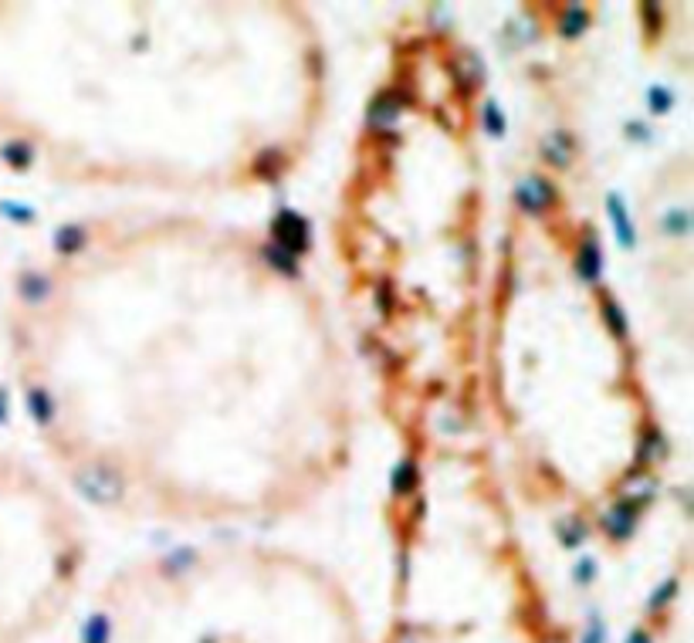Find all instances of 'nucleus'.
<instances>
[{
	"label": "nucleus",
	"mask_w": 694,
	"mask_h": 643,
	"mask_svg": "<svg viewBox=\"0 0 694 643\" xmlns=\"http://www.w3.org/2000/svg\"><path fill=\"white\" fill-rule=\"evenodd\" d=\"M75 488H79L81 498L92 501V505H115V501H122V495H126L122 474L113 464H102V461L75 471Z\"/></svg>",
	"instance_id": "f257e3e1"
},
{
	"label": "nucleus",
	"mask_w": 694,
	"mask_h": 643,
	"mask_svg": "<svg viewBox=\"0 0 694 643\" xmlns=\"http://www.w3.org/2000/svg\"><path fill=\"white\" fill-rule=\"evenodd\" d=\"M272 244L288 251L291 257L308 255L312 247V230H308V221L295 210H281L275 221H272Z\"/></svg>",
	"instance_id": "f03ea898"
},
{
	"label": "nucleus",
	"mask_w": 694,
	"mask_h": 643,
	"mask_svg": "<svg viewBox=\"0 0 694 643\" xmlns=\"http://www.w3.org/2000/svg\"><path fill=\"white\" fill-rule=\"evenodd\" d=\"M515 204L525 213H532V217H542V213H549L556 204H559V190H556V183L549 177H542V173H532V177H522L515 187Z\"/></svg>",
	"instance_id": "7ed1b4c3"
},
{
	"label": "nucleus",
	"mask_w": 694,
	"mask_h": 643,
	"mask_svg": "<svg viewBox=\"0 0 694 643\" xmlns=\"http://www.w3.org/2000/svg\"><path fill=\"white\" fill-rule=\"evenodd\" d=\"M406 102V92L400 88H393V92H380V96L370 102V109H366V126L376 129V132H393L397 122H400V109H404Z\"/></svg>",
	"instance_id": "20e7f679"
},
{
	"label": "nucleus",
	"mask_w": 694,
	"mask_h": 643,
	"mask_svg": "<svg viewBox=\"0 0 694 643\" xmlns=\"http://www.w3.org/2000/svg\"><path fill=\"white\" fill-rule=\"evenodd\" d=\"M640 501H633V498H623V501H616L610 512L603 514V531L610 535V539H616V542H627L630 535H633V529H637V514H640Z\"/></svg>",
	"instance_id": "39448f33"
},
{
	"label": "nucleus",
	"mask_w": 694,
	"mask_h": 643,
	"mask_svg": "<svg viewBox=\"0 0 694 643\" xmlns=\"http://www.w3.org/2000/svg\"><path fill=\"white\" fill-rule=\"evenodd\" d=\"M573 156H576V143L565 129H556L542 139V160L556 166V170H569L573 166Z\"/></svg>",
	"instance_id": "423d86ee"
},
{
	"label": "nucleus",
	"mask_w": 694,
	"mask_h": 643,
	"mask_svg": "<svg viewBox=\"0 0 694 643\" xmlns=\"http://www.w3.org/2000/svg\"><path fill=\"white\" fill-rule=\"evenodd\" d=\"M606 213H610V221H614L616 241L623 244L627 251H633V247H637V230H633V221H630L627 204H623L620 193H606Z\"/></svg>",
	"instance_id": "0eeeda50"
},
{
	"label": "nucleus",
	"mask_w": 694,
	"mask_h": 643,
	"mask_svg": "<svg viewBox=\"0 0 694 643\" xmlns=\"http://www.w3.org/2000/svg\"><path fill=\"white\" fill-rule=\"evenodd\" d=\"M586 31H589V11L580 7V4H565L563 11H559V17H556V34L563 41H576Z\"/></svg>",
	"instance_id": "6e6552de"
},
{
	"label": "nucleus",
	"mask_w": 694,
	"mask_h": 643,
	"mask_svg": "<svg viewBox=\"0 0 694 643\" xmlns=\"http://www.w3.org/2000/svg\"><path fill=\"white\" fill-rule=\"evenodd\" d=\"M576 271L586 285H597L599 274H603V251H599L597 238L589 234L586 241L580 244V251H576Z\"/></svg>",
	"instance_id": "1a4fd4ad"
},
{
	"label": "nucleus",
	"mask_w": 694,
	"mask_h": 643,
	"mask_svg": "<svg viewBox=\"0 0 694 643\" xmlns=\"http://www.w3.org/2000/svg\"><path fill=\"white\" fill-rule=\"evenodd\" d=\"M17 295L28 305H45L51 298V278L45 271H24L17 278Z\"/></svg>",
	"instance_id": "9d476101"
},
{
	"label": "nucleus",
	"mask_w": 694,
	"mask_h": 643,
	"mask_svg": "<svg viewBox=\"0 0 694 643\" xmlns=\"http://www.w3.org/2000/svg\"><path fill=\"white\" fill-rule=\"evenodd\" d=\"M454 79L461 81L464 92L474 88V85H481L485 81V64H481V58L474 51H457V58H454Z\"/></svg>",
	"instance_id": "9b49d317"
},
{
	"label": "nucleus",
	"mask_w": 694,
	"mask_h": 643,
	"mask_svg": "<svg viewBox=\"0 0 694 643\" xmlns=\"http://www.w3.org/2000/svg\"><path fill=\"white\" fill-rule=\"evenodd\" d=\"M85 244H88V230H85L81 224H65V227H58V230H54V251H58L62 257L79 255Z\"/></svg>",
	"instance_id": "f8f14e48"
},
{
	"label": "nucleus",
	"mask_w": 694,
	"mask_h": 643,
	"mask_svg": "<svg viewBox=\"0 0 694 643\" xmlns=\"http://www.w3.org/2000/svg\"><path fill=\"white\" fill-rule=\"evenodd\" d=\"M417 484H420V467H417V461L414 457H404L400 464L393 467V495L397 498H406L410 491H417Z\"/></svg>",
	"instance_id": "ddd939ff"
},
{
	"label": "nucleus",
	"mask_w": 694,
	"mask_h": 643,
	"mask_svg": "<svg viewBox=\"0 0 694 643\" xmlns=\"http://www.w3.org/2000/svg\"><path fill=\"white\" fill-rule=\"evenodd\" d=\"M599 305H603V319H606V329L614 332L620 342H627L630 336V325H627V315H623V308H620V302H616L614 295H606L603 291V298H599Z\"/></svg>",
	"instance_id": "4468645a"
},
{
	"label": "nucleus",
	"mask_w": 694,
	"mask_h": 643,
	"mask_svg": "<svg viewBox=\"0 0 694 643\" xmlns=\"http://www.w3.org/2000/svg\"><path fill=\"white\" fill-rule=\"evenodd\" d=\"M664 450H667V440L661 437V430H657V427H647L644 437H640V444H637V464L647 467L650 461L664 457Z\"/></svg>",
	"instance_id": "2eb2a0df"
},
{
	"label": "nucleus",
	"mask_w": 694,
	"mask_h": 643,
	"mask_svg": "<svg viewBox=\"0 0 694 643\" xmlns=\"http://www.w3.org/2000/svg\"><path fill=\"white\" fill-rule=\"evenodd\" d=\"M28 410H31V417L38 427H48L51 420H54V400H51L48 389L34 386L31 393H28Z\"/></svg>",
	"instance_id": "dca6fc26"
},
{
	"label": "nucleus",
	"mask_w": 694,
	"mask_h": 643,
	"mask_svg": "<svg viewBox=\"0 0 694 643\" xmlns=\"http://www.w3.org/2000/svg\"><path fill=\"white\" fill-rule=\"evenodd\" d=\"M661 230L667 238H688V230H691L688 207H667V213L661 217Z\"/></svg>",
	"instance_id": "f3484780"
},
{
	"label": "nucleus",
	"mask_w": 694,
	"mask_h": 643,
	"mask_svg": "<svg viewBox=\"0 0 694 643\" xmlns=\"http://www.w3.org/2000/svg\"><path fill=\"white\" fill-rule=\"evenodd\" d=\"M261 257H264V261H268L278 274L298 278V257H291L288 251H281V247H275V244H264V247H261Z\"/></svg>",
	"instance_id": "a211bd4d"
},
{
	"label": "nucleus",
	"mask_w": 694,
	"mask_h": 643,
	"mask_svg": "<svg viewBox=\"0 0 694 643\" xmlns=\"http://www.w3.org/2000/svg\"><path fill=\"white\" fill-rule=\"evenodd\" d=\"M196 565V548L183 546V548H173L166 559H163V572L166 576H183L187 569H194Z\"/></svg>",
	"instance_id": "6ab92c4d"
},
{
	"label": "nucleus",
	"mask_w": 694,
	"mask_h": 643,
	"mask_svg": "<svg viewBox=\"0 0 694 643\" xmlns=\"http://www.w3.org/2000/svg\"><path fill=\"white\" fill-rule=\"evenodd\" d=\"M113 637V623H109V616L105 613H92L88 620H85V627H81V640L85 643H109Z\"/></svg>",
	"instance_id": "aec40b11"
},
{
	"label": "nucleus",
	"mask_w": 694,
	"mask_h": 643,
	"mask_svg": "<svg viewBox=\"0 0 694 643\" xmlns=\"http://www.w3.org/2000/svg\"><path fill=\"white\" fill-rule=\"evenodd\" d=\"M481 126H485V132L488 136H495V139H501L505 129H508V119H505V113H501V105L495 98H485V105H481Z\"/></svg>",
	"instance_id": "412c9836"
},
{
	"label": "nucleus",
	"mask_w": 694,
	"mask_h": 643,
	"mask_svg": "<svg viewBox=\"0 0 694 643\" xmlns=\"http://www.w3.org/2000/svg\"><path fill=\"white\" fill-rule=\"evenodd\" d=\"M0 153H4V160L11 163V166H17V170H28L34 163V146L24 143V139H11Z\"/></svg>",
	"instance_id": "4be33fe9"
},
{
	"label": "nucleus",
	"mask_w": 694,
	"mask_h": 643,
	"mask_svg": "<svg viewBox=\"0 0 694 643\" xmlns=\"http://www.w3.org/2000/svg\"><path fill=\"white\" fill-rule=\"evenodd\" d=\"M559 531H563V546L565 548H576V546H582V542H586L589 525H586L582 518H576V514H573L569 522H563V525H559Z\"/></svg>",
	"instance_id": "5701e85b"
},
{
	"label": "nucleus",
	"mask_w": 694,
	"mask_h": 643,
	"mask_svg": "<svg viewBox=\"0 0 694 643\" xmlns=\"http://www.w3.org/2000/svg\"><path fill=\"white\" fill-rule=\"evenodd\" d=\"M281 153L278 149H264L258 160H255V173H258L261 180H275L278 173H281Z\"/></svg>",
	"instance_id": "b1692460"
},
{
	"label": "nucleus",
	"mask_w": 694,
	"mask_h": 643,
	"mask_svg": "<svg viewBox=\"0 0 694 643\" xmlns=\"http://www.w3.org/2000/svg\"><path fill=\"white\" fill-rule=\"evenodd\" d=\"M647 105H650V113L654 115H667L674 109V92L664 88V85H654V88L647 92Z\"/></svg>",
	"instance_id": "393cba45"
},
{
	"label": "nucleus",
	"mask_w": 694,
	"mask_h": 643,
	"mask_svg": "<svg viewBox=\"0 0 694 643\" xmlns=\"http://www.w3.org/2000/svg\"><path fill=\"white\" fill-rule=\"evenodd\" d=\"M674 596H678V579H667V582H661V586L654 589V596L647 599V610L657 613V610L664 606V603H671Z\"/></svg>",
	"instance_id": "a878e982"
},
{
	"label": "nucleus",
	"mask_w": 694,
	"mask_h": 643,
	"mask_svg": "<svg viewBox=\"0 0 694 643\" xmlns=\"http://www.w3.org/2000/svg\"><path fill=\"white\" fill-rule=\"evenodd\" d=\"M573 579H576L580 586H589V582L597 579V559H589V555H582L580 563L573 565Z\"/></svg>",
	"instance_id": "bb28decb"
},
{
	"label": "nucleus",
	"mask_w": 694,
	"mask_h": 643,
	"mask_svg": "<svg viewBox=\"0 0 694 643\" xmlns=\"http://www.w3.org/2000/svg\"><path fill=\"white\" fill-rule=\"evenodd\" d=\"M0 213H7L17 224H31L34 221V210L28 204H0Z\"/></svg>",
	"instance_id": "cd10ccee"
},
{
	"label": "nucleus",
	"mask_w": 694,
	"mask_h": 643,
	"mask_svg": "<svg viewBox=\"0 0 694 643\" xmlns=\"http://www.w3.org/2000/svg\"><path fill=\"white\" fill-rule=\"evenodd\" d=\"M582 643H606V627H603V620H599V616L589 620V627H586V633H582Z\"/></svg>",
	"instance_id": "c85d7f7f"
},
{
	"label": "nucleus",
	"mask_w": 694,
	"mask_h": 643,
	"mask_svg": "<svg viewBox=\"0 0 694 643\" xmlns=\"http://www.w3.org/2000/svg\"><path fill=\"white\" fill-rule=\"evenodd\" d=\"M640 14H644L650 34H657V28H661V7H657V4H644V7H640Z\"/></svg>",
	"instance_id": "c756f323"
},
{
	"label": "nucleus",
	"mask_w": 694,
	"mask_h": 643,
	"mask_svg": "<svg viewBox=\"0 0 694 643\" xmlns=\"http://www.w3.org/2000/svg\"><path fill=\"white\" fill-rule=\"evenodd\" d=\"M627 643H654V640H650V633H647V630H633V633L627 637Z\"/></svg>",
	"instance_id": "7c9ffc66"
},
{
	"label": "nucleus",
	"mask_w": 694,
	"mask_h": 643,
	"mask_svg": "<svg viewBox=\"0 0 694 643\" xmlns=\"http://www.w3.org/2000/svg\"><path fill=\"white\" fill-rule=\"evenodd\" d=\"M542 643H563V640H556V637H549V640H542Z\"/></svg>",
	"instance_id": "2f4dec72"
}]
</instances>
